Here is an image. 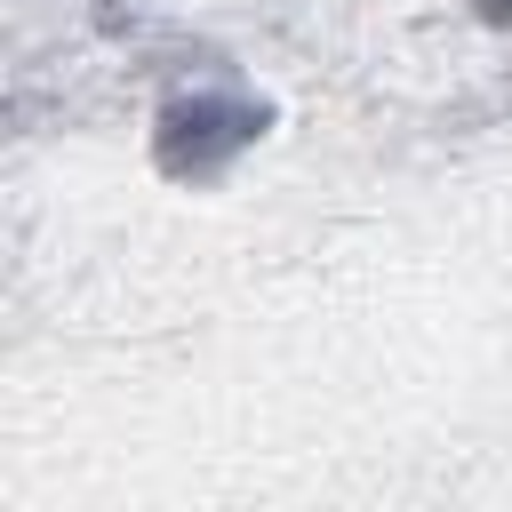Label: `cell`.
<instances>
[{
	"mask_svg": "<svg viewBox=\"0 0 512 512\" xmlns=\"http://www.w3.org/2000/svg\"><path fill=\"white\" fill-rule=\"evenodd\" d=\"M480 8H488V16H512V0H480Z\"/></svg>",
	"mask_w": 512,
	"mask_h": 512,
	"instance_id": "1",
	"label": "cell"
}]
</instances>
